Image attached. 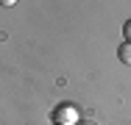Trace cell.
I'll use <instances>...</instances> for the list:
<instances>
[{"label": "cell", "mask_w": 131, "mask_h": 125, "mask_svg": "<svg viewBox=\"0 0 131 125\" xmlns=\"http://www.w3.org/2000/svg\"><path fill=\"white\" fill-rule=\"evenodd\" d=\"M117 58H120L123 64H128V67H131V42H123V45L117 47Z\"/></svg>", "instance_id": "1"}, {"label": "cell", "mask_w": 131, "mask_h": 125, "mask_svg": "<svg viewBox=\"0 0 131 125\" xmlns=\"http://www.w3.org/2000/svg\"><path fill=\"white\" fill-rule=\"evenodd\" d=\"M123 36H126V42H131V20L123 25Z\"/></svg>", "instance_id": "2"}, {"label": "cell", "mask_w": 131, "mask_h": 125, "mask_svg": "<svg viewBox=\"0 0 131 125\" xmlns=\"http://www.w3.org/2000/svg\"><path fill=\"white\" fill-rule=\"evenodd\" d=\"M17 0H0V6H14Z\"/></svg>", "instance_id": "3"}, {"label": "cell", "mask_w": 131, "mask_h": 125, "mask_svg": "<svg viewBox=\"0 0 131 125\" xmlns=\"http://www.w3.org/2000/svg\"><path fill=\"white\" fill-rule=\"evenodd\" d=\"M81 125H95V122H81Z\"/></svg>", "instance_id": "4"}]
</instances>
